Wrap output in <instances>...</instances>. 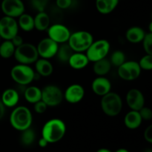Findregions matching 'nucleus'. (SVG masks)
Wrapping results in <instances>:
<instances>
[{
	"label": "nucleus",
	"mask_w": 152,
	"mask_h": 152,
	"mask_svg": "<svg viewBox=\"0 0 152 152\" xmlns=\"http://www.w3.org/2000/svg\"><path fill=\"white\" fill-rule=\"evenodd\" d=\"M85 96V89L81 85L72 84L65 89L63 98L71 104H77L81 102Z\"/></svg>",
	"instance_id": "obj_15"
},
{
	"label": "nucleus",
	"mask_w": 152,
	"mask_h": 152,
	"mask_svg": "<svg viewBox=\"0 0 152 152\" xmlns=\"http://www.w3.org/2000/svg\"><path fill=\"white\" fill-rule=\"evenodd\" d=\"M126 101L130 109L134 111H140L145 105L143 94L137 88H132L127 92Z\"/></svg>",
	"instance_id": "obj_14"
},
{
	"label": "nucleus",
	"mask_w": 152,
	"mask_h": 152,
	"mask_svg": "<svg viewBox=\"0 0 152 152\" xmlns=\"http://www.w3.org/2000/svg\"><path fill=\"white\" fill-rule=\"evenodd\" d=\"M4 113H5V106L1 102V101L0 100V120L4 117Z\"/></svg>",
	"instance_id": "obj_40"
},
{
	"label": "nucleus",
	"mask_w": 152,
	"mask_h": 152,
	"mask_svg": "<svg viewBox=\"0 0 152 152\" xmlns=\"http://www.w3.org/2000/svg\"><path fill=\"white\" fill-rule=\"evenodd\" d=\"M111 64L106 57L94 62L93 71L97 76H105L109 73L111 68Z\"/></svg>",
	"instance_id": "obj_25"
},
{
	"label": "nucleus",
	"mask_w": 152,
	"mask_h": 152,
	"mask_svg": "<svg viewBox=\"0 0 152 152\" xmlns=\"http://www.w3.org/2000/svg\"><path fill=\"white\" fill-rule=\"evenodd\" d=\"M21 132V143L25 146H30L32 145L36 140V133L34 129L30 127Z\"/></svg>",
	"instance_id": "obj_29"
},
{
	"label": "nucleus",
	"mask_w": 152,
	"mask_h": 152,
	"mask_svg": "<svg viewBox=\"0 0 152 152\" xmlns=\"http://www.w3.org/2000/svg\"><path fill=\"white\" fill-rule=\"evenodd\" d=\"M23 94L27 102L34 104L42 99V89L37 86H28L25 88Z\"/></svg>",
	"instance_id": "obj_24"
},
{
	"label": "nucleus",
	"mask_w": 152,
	"mask_h": 152,
	"mask_svg": "<svg viewBox=\"0 0 152 152\" xmlns=\"http://www.w3.org/2000/svg\"><path fill=\"white\" fill-rule=\"evenodd\" d=\"M34 64H35V72L38 75L43 77H48L53 74V66L49 59L39 57Z\"/></svg>",
	"instance_id": "obj_18"
},
{
	"label": "nucleus",
	"mask_w": 152,
	"mask_h": 152,
	"mask_svg": "<svg viewBox=\"0 0 152 152\" xmlns=\"http://www.w3.org/2000/svg\"><path fill=\"white\" fill-rule=\"evenodd\" d=\"M36 47L38 52L39 57L50 59L56 56L59 44L55 42L49 37H47L40 40Z\"/></svg>",
	"instance_id": "obj_12"
},
{
	"label": "nucleus",
	"mask_w": 152,
	"mask_h": 152,
	"mask_svg": "<svg viewBox=\"0 0 152 152\" xmlns=\"http://www.w3.org/2000/svg\"><path fill=\"white\" fill-rule=\"evenodd\" d=\"M91 89L95 94L102 97L111 91V83L105 76H98L92 82Z\"/></svg>",
	"instance_id": "obj_16"
},
{
	"label": "nucleus",
	"mask_w": 152,
	"mask_h": 152,
	"mask_svg": "<svg viewBox=\"0 0 152 152\" xmlns=\"http://www.w3.org/2000/svg\"><path fill=\"white\" fill-rule=\"evenodd\" d=\"M73 0H56V5L60 10H65L71 6Z\"/></svg>",
	"instance_id": "obj_36"
},
{
	"label": "nucleus",
	"mask_w": 152,
	"mask_h": 152,
	"mask_svg": "<svg viewBox=\"0 0 152 152\" xmlns=\"http://www.w3.org/2000/svg\"><path fill=\"white\" fill-rule=\"evenodd\" d=\"M18 26L25 32H30L34 29V17L28 13H22L18 17Z\"/></svg>",
	"instance_id": "obj_26"
},
{
	"label": "nucleus",
	"mask_w": 152,
	"mask_h": 152,
	"mask_svg": "<svg viewBox=\"0 0 152 152\" xmlns=\"http://www.w3.org/2000/svg\"><path fill=\"white\" fill-rule=\"evenodd\" d=\"M1 9L5 16L16 19L25 13V4L22 0H3Z\"/></svg>",
	"instance_id": "obj_13"
},
{
	"label": "nucleus",
	"mask_w": 152,
	"mask_h": 152,
	"mask_svg": "<svg viewBox=\"0 0 152 152\" xmlns=\"http://www.w3.org/2000/svg\"><path fill=\"white\" fill-rule=\"evenodd\" d=\"M93 42V35L90 32L78 31L71 34L68 44L74 52H86Z\"/></svg>",
	"instance_id": "obj_5"
},
{
	"label": "nucleus",
	"mask_w": 152,
	"mask_h": 152,
	"mask_svg": "<svg viewBox=\"0 0 152 152\" xmlns=\"http://www.w3.org/2000/svg\"><path fill=\"white\" fill-rule=\"evenodd\" d=\"M48 106L42 100H39L36 103L34 104V109L37 114H44L46 111H47Z\"/></svg>",
	"instance_id": "obj_35"
},
{
	"label": "nucleus",
	"mask_w": 152,
	"mask_h": 152,
	"mask_svg": "<svg viewBox=\"0 0 152 152\" xmlns=\"http://www.w3.org/2000/svg\"><path fill=\"white\" fill-rule=\"evenodd\" d=\"M142 42V47L146 54L152 55V32H148L145 34Z\"/></svg>",
	"instance_id": "obj_32"
},
{
	"label": "nucleus",
	"mask_w": 152,
	"mask_h": 152,
	"mask_svg": "<svg viewBox=\"0 0 152 152\" xmlns=\"http://www.w3.org/2000/svg\"><path fill=\"white\" fill-rule=\"evenodd\" d=\"M74 52L68 42L62 43L59 45L56 56L61 62H68Z\"/></svg>",
	"instance_id": "obj_27"
},
{
	"label": "nucleus",
	"mask_w": 152,
	"mask_h": 152,
	"mask_svg": "<svg viewBox=\"0 0 152 152\" xmlns=\"http://www.w3.org/2000/svg\"><path fill=\"white\" fill-rule=\"evenodd\" d=\"M109 61L111 65H114V66L118 68L119 66H120L122 64L126 62V55H125L124 52L122 50H117L111 53Z\"/></svg>",
	"instance_id": "obj_30"
},
{
	"label": "nucleus",
	"mask_w": 152,
	"mask_h": 152,
	"mask_svg": "<svg viewBox=\"0 0 152 152\" xmlns=\"http://www.w3.org/2000/svg\"><path fill=\"white\" fill-rule=\"evenodd\" d=\"M110 48L111 45L108 40L99 39L96 41L94 40L93 42L86 51V54L89 62H94L106 57L109 53Z\"/></svg>",
	"instance_id": "obj_7"
},
{
	"label": "nucleus",
	"mask_w": 152,
	"mask_h": 152,
	"mask_svg": "<svg viewBox=\"0 0 152 152\" xmlns=\"http://www.w3.org/2000/svg\"><path fill=\"white\" fill-rule=\"evenodd\" d=\"M47 31L48 36V37L51 39L57 44L68 42L71 34L68 27L60 23H55L50 25Z\"/></svg>",
	"instance_id": "obj_11"
},
{
	"label": "nucleus",
	"mask_w": 152,
	"mask_h": 152,
	"mask_svg": "<svg viewBox=\"0 0 152 152\" xmlns=\"http://www.w3.org/2000/svg\"><path fill=\"white\" fill-rule=\"evenodd\" d=\"M32 113L27 107L21 105L14 108L10 116V123L16 130L22 132L31 126Z\"/></svg>",
	"instance_id": "obj_2"
},
{
	"label": "nucleus",
	"mask_w": 152,
	"mask_h": 152,
	"mask_svg": "<svg viewBox=\"0 0 152 152\" xmlns=\"http://www.w3.org/2000/svg\"><path fill=\"white\" fill-rule=\"evenodd\" d=\"M19 100V94L16 89L7 88L1 94V101L7 108H13L17 105Z\"/></svg>",
	"instance_id": "obj_19"
},
{
	"label": "nucleus",
	"mask_w": 152,
	"mask_h": 152,
	"mask_svg": "<svg viewBox=\"0 0 152 152\" xmlns=\"http://www.w3.org/2000/svg\"><path fill=\"white\" fill-rule=\"evenodd\" d=\"M101 109L108 117H116L120 114L123 109V100L120 95L115 92L109 93L102 96L100 101Z\"/></svg>",
	"instance_id": "obj_3"
},
{
	"label": "nucleus",
	"mask_w": 152,
	"mask_h": 152,
	"mask_svg": "<svg viewBox=\"0 0 152 152\" xmlns=\"http://www.w3.org/2000/svg\"><path fill=\"white\" fill-rule=\"evenodd\" d=\"M144 152H152V151L151 149H147V150H145V151Z\"/></svg>",
	"instance_id": "obj_43"
},
{
	"label": "nucleus",
	"mask_w": 152,
	"mask_h": 152,
	"mask_svg": "<svg viewBox=\"0 0 152 152\" xmlns=\"http://www.w3.org/2000/svg\"><path fill=\"white\" fill-rule=\"evenodd\" d=\"M141 70L151 71L152 70V55L145 54L138 62Z\"/></svg>",
	"instance_id": "obj_31"
},
{
	"label": "nucleus",
	"mask_w": 152,
	"mask_h": 152,
	"mask_svg": "<svg viewBox=\"0 0 152 152\" xmlns=\"http://www.w3.org/2000/svg\"><path fill=\"white\" fill-rule=\"evenodd\" d=\"M10 41L12 42V43L13 44V45L15 46V47H19V45H21L22 44H23L24 42H23V38H22L21 36H19V34H17V35L15 36L14 37H13V39H12Z\"/></svg>",
	"instance_id": "obj_38"
},
{
	"label": "nucleus",
	"mask_w": 152,
	"mask_h": 152,
	"mask_svg": "<svg viewBox=\"0 0 152 152\" xmlns=\"http://www.w3.org/2000/svg\"><path fill=\"white\" fill-rule=\"evenodd\" d=\"M89 60L83 52H74L70 57L68 63L74 70H82L88 66Z\"/></svg>",
	"instance_id": "obj_17"
},
{
	"label": "nucleus",
	"mask_w": 152,
	"mask_h": 152,
	"mask_svg": "<svg viewBox=\"0 0 152 152\" xmlns=\"http://www.w3.org/2000/svg\"><path fill=\"white\" fill-rule=\"evenodd\" d=\"M13 56L19 64L30 65L38 59L39 54L34 45L24 42L16 48Z\"/></svg>",
	"instance_id": "obj_6"
},
{
	"label": "nucleus",
	"mask_w": 152,
	"mask_h": 152,
	"mask_svg": "<svg viewBox=\"0 0 152 152\" xmlns=\"http://www.w3.org/2000/svg\"><path fill=\"white\" fill-rule=\"evenodd\" d=\"M139 111L140 114L141 116V118L142 120H151L152 119V111L150 108L148 107H145L144 105L142 108H141Z\"/></svg>",
	"instance_id": "obj_34"
},
{
	"label": "nucleus",
	"mask_w": 152,
	"mask_h": 152,
	"mask_svg": "<svg viewBox=\"0 0 152 152\" xmlns=\"http://www.w3.org/2000/svg\"><path fill=\"white\" fill-rule=\"evenodd\" d=\"M66 133V126L63 120L53 118L46 122L42 129V137L48 143H56L60 141Z\"/></svg>",
	"instance_id": "obj_1"
},
{
	"label": "nucleus",
	"mask_w": 152,
	"mask_h": 152,
	"mask_svg": "<svg viewBox=\"0 0 152 152\" xmlns=\"http://www.w3.org/2000/svg\"><path fill=\"white\" fill-rule=\"evenodd\" d=\"M143 137L144 139L145 140V141H147L149 143L152 142V126L150 125L148 127L145 129V130L144 131L143 133Z\"/></svg>",
	"instance_id": "obj_37"
},
{
	"label": "nucleus",
	"mask_w": 152,
	"mask_h": 152,
	"mask_svg": "<svg viewBox=\"0 0 152 152\" xmlns=\"http://www.w3.org/2000/svg\"><path fill=\"white\" fill-rule=\"evenodd\" d=\"M63 92L54 85H48L42 89V100L48 107H56L63 100Z\"/></svg>",
	"instance_id": "obj_8"
},
{
	"label": "nucleus",
	"mask_w": 152,
	"mask_h": 152,
	"mask_svg": "<svg viewBox=\"0 0 152 152\" xmlns=\"http://www.w3.org/2000/svg\"><path fill=\"white\" fill-rule=\"evenodd\" d=\"M119 4V0H96V8L103 15L112 13Z\"/></svg>",
	"instance_id": "obj_23"
},
{
	"label": "nucleus",
	"mask_w": 152,
	"mask_h": 152,
	"mask_svg": "<svg viewBox=\"0 0 152 152\" xmlns=\"http://www.w3.org/2000/svg\"><path fill=\"white\" fill-rule=\"evenodd\" d=\"M141 68L136 61H126L118 67L117 74L120 78L126 81H133L140 76Z\"/></svg>",
	"instance_id": "obj_9"
},
{
	"label": "nucleus",
	"mask_w": 152,
	"mask_h": 152,
	"mask_svg": "<svg viewBox=\"0 0 152 152\" xmlns=\"http://www.w3.org/2000/svg\"><path fill=\"white\" fill-rule=\"evenodd\" d=\"M35 71L28 65L17 64L10 70L12 80L20 86H27L36 78Z\"/></svg>",
	"instance_id": "obj_4"
},
{
	"label": "nucleus",
	"mask_w": 152,
	"mask_h": 152,
	"mask_svg": "<svg viewBox=\"0 0 152 152\" xmlns=\"http://www.w3.org/2000/svg\"><path fill=\"white\" fill-rule=\"evenodd\" d=\"M142 120L138 111L131 110L124 117V124L127 129L134 130L138 129L142 124Z\"/></svg>",
	"instance_id": "obj_20"
},
{
	"label": "nucleus",
	"mask_w": 152,
	"mask_h": 152,
	"mask_svg": "<svg viewBox=\"0 0 152 152\" xmlns=\"http://www.w3.org/2000/svg\"><path fill=\"white\" fill-rule=\"evenodd\" d=\"M145 34L143 29L139 26H133L129 28L126 32V38L128 42L133 44L142 42Z\"/></svg>",
	"instance_id": "obj_21"
},
{
	"label": "nucleus",
	"mask_w": 152,
	"mask_h": 152,
	"mask_svg": "<svg viewBox=\"0 0 152 152\" xmlns=\"http://www.w3.org/2000/svg\"><path fill=\"white\" fill-rule=\"evenodd\" d=\"M96 152H112L111 150L108 149V148H99L98 149Z\"/></svg>",
	"instance_id": "obj_41"
},
{
	"label": "nucleus",
	"mask_w": 152,
	"mask_h": 152,
	"mask_svg": "<svg viewBox=\"0 0 152 152\" xmlns=\"http://www.w3.org/2000/svg\"><path fill=\"white\" fill-rule=\"evenodd\" d=\"M115 152H129V150L126 149V148H119Z\"/></svg>",
	"instance_id": "obj_42"
},
{
	"label": "nucleus",
	"mask_w": 152,
	"mask_h": 152,
	"mask_svg": "<svg viewBox=\"0 0 152 152\" xmlns=\"http://www.w3.org/2000/svg\"><path fill=\"white\" fill-rule=\"evenodd\" d=\"M34 29L39 31H47L50 25V16L45 11L38 12L34 18Z\"/></svg>",
	"instance_id": "obj_22"
},
{
	"label": "nucleus",
	"mask_w": 152,
	"mask_h": 152,
	"mask_svg": "<svg viewBox=\"0 0 152 152\" xmlns=\"http://www.w3.org/2000/svg\"><path fill=\"white\" fill-rule=\"evenodd\" d=\"M19 32V26L15 18L4 16L0 19V37L4 40H11Z\"/></svg>",
	"instance_id": "obj_10"
},
{
	"label": "nucleus",
	"mask_w": 152,
	"mask_h": 152,
	"mask_svg": "<svg viewBox=\"0 0 152 152\" xmlns=\"http://www.w3.org/2000/svg\"><path fill=\"white\" fill-rule=\"evenodd\" d=\"M16 47L10 40H4L0 45V56L3 59H9L13 56Z\"/></svg>",
	"instance_id": "obj_28"
},
{
	"label": "nucleus",
	"mask_w": 152,
	"mask_h": 152,
	"mask_svg": "<svg viewBox=\"0 0 152 152\" xmlns=\"http://www.w3.org/2000/svg\"><path fill=\"white\" fill-rule=\"evenodd\" d=\"M38 143H39V145L41 148H45V147H47V145L49 144L48 142V141L46 140L45 139H44L43 137L40 138Z\"/></svg>",
	"instance_id": "obj_39"
},
{
	"label": "nucleus",
	"mask_w": 152,
	"mask_h": 152,
	"mask_svg": "<svg viewBox=\"0 0 152 152\" xmlns=\"http://www.w3.org/2000/svg\"><path fill=\"white\" fill-rule=\"evenodd\" d=\"M0 39H1V37H0Z\"/></svg>",
	"instance_id": "obj_44"
},
{
	"label": "nucleus",
	"mask_w": 152,
	"mask_h": 152,
	"mask_svg": "<svg viewBox=\"0 0 152 152\" xmlns=\"http://www.w3.org/2000/svg\"><path fill=\"white\" fill-rule=\"evenodd\" d=\"M48 0H31V4L37 12L45 11Z\"/></svg>",
	"instance_id": "obj_33"
}]
</instances>
